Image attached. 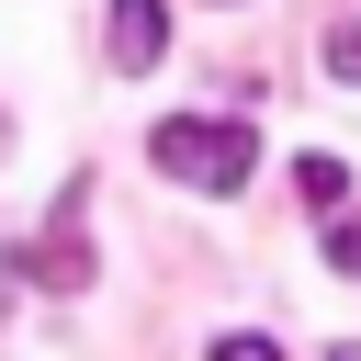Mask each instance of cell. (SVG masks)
<instances>
[{"instance_id": "5b68a950", "label": "cell", "mask_w": 361, "mask_h": 361, "mask_svg": "<svg viewBox=\"0 0 361 361\" xmlns=\"http://www.w3.org/2000/svg\"><path fill=\"white\" fill-rule=\"evenodd\" d=\"M327 271H338V282H361V203H338V214H327Z\"/></svg>"}, {"instance_id": "9c48e42d", "label": "cell", "mask_w": 361, "mask_h": 361, "mask_svg": "<svg viewBox=\"0 0 361 361\" xmlns=\"http://www.w3.org/2000/svg\"><path fill=\"white\" fill-rule=\"evenodd\" d=\"M0 158H11V113H0Z\"/></svg>"}, {"instance_id": "8992f818", "label": "cell", "mask_w": 361, "mask_h": 361, "mask_svg": "<svg viewBox=\"0 0 361 361\" xmlns=\"http://www.w3.org/2000/svg\"><path fill=\"white\" fill-rule=\"evenodd\" d=\"M327 79L361 90V23H327Z\"/></svg>"}, {"instance_id": "277c9868", "label": "cell", "mask_w": 361, "mask_h": 361, "mask_svg": "<svg viewBox=\"0 0 361 361\" xmlns=\"http://www.w3.org/2000/svg\"><path fill=\"white\" fill-rule=\"evenodd\" d=\"M293 192H305V214H338V203H350V158L305 147V158H293Z\"/></svg>"}, {"instance_id": "6da1fadb", "label": "cell", "mask_w": 361, "mask_h": 361, "mask_svg": "<svg viewBox=\"0 0 361 361\" xmlns=\"http://www.w3.org/2000/svg\"><path fill=\"white\" fill-rule=\"evenodd\" d=\"M147 169L180 180V192H237L259 169V135H248V113H158L147 124Z\"/></svg>"}, {"instance_id": "7a4b0ae2", "label": "cell", "mask_w": 361, "mask_h": 361, "mask_svg": "<svg viewBox=\"0 0 361 361\" xmlns=\"http://www.w3.org/2000/svg\"><path fill=\"white\" fill-rule=\"evenodd\" d=\"M79 214H90V192H56V237H34L11 271L23 282H45V293H79L90 282V248H79Z\"/></svg>"}, {"instance_id": "3957f363", "label": "cell", "mask_w": 361, "mask_h": 361, "mask_svg": "<svg viewBox=\"0 0 361 361\" xmlns=\"http://www.w3.org/2000/svg\"><path fill=\"white\" fill-rule=\"evenodd\" d=\"M102 56H113L124 79H147V68L169 56V0H113V23H102Z\"/></svg>"}, {"instance_id": "ba28073f", "label": "cell", "mask_w": 361, "mask_h": 361, "mask_svg": "<svg viewBox=\"0 0 361 361\" xmlns=\"http://www.w3.org/2000/svg\"><path fill=\"white\" fill-rule=\"evenodd\" d=\"M327 361H361V338H338V350H327Z\"/></svg>"}, {"instance_id": "52a82bcc", "label": "cell", "mask_w": 361, "mask_h": 361, "mask_svg": "<svg viewBox=\"0 0 361 361\" xmlns=\"http://www.w3.org/2000/svg\"><path fill=\"white\" fill-rule=\"evenodd\" d=\"M203 361H282V350H271V338H259V327H237V338H214V350H203Z\"/></svg>"}]
</instances>
